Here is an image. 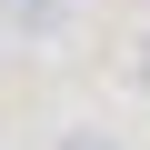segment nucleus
Returning a JSON list of instances; mask_svg holds the SVG:
<instances>
[{"label":"nucleus","instance_id":"f257e3e1","mask_svg":"<svg viewBox=\"0 0 150 150\" xmlns=\"http://www.w3.org/2000/svg\"><path fill=\"white\" fill-rule=\"evenodd\" d=\"M0 20H10L20 40H50V30L70 20V0H0Z\"/></svg>","mask_w":150,"mask_h":150},{"label":"nucleus","instance_id":"f03ea898","mask_svg":"<svg viewBox=\"0 0 150 150\" xmlns=\"http://www.w3.org/2000/svg\"><path fill=\"white\" fill-rule=\"evenodd\" d=\"M50 150H120V140H110V130H60Z\"/></svg>","mask_w":150,"mask_h":150},{"label":"nucleus","instance_id":"7ed1b4c3","mask_svg":"<svg viewBox=\"0 0 150 150\" xmlns=\"http://www.w3.org/2000/svg\"><path fill=\"white\" fill-rule=\"evenodd\" d=\"M140 90H150V40H140Z\"/></svg>","mask_w":150,"mask_h":150}]
</instances>
